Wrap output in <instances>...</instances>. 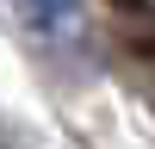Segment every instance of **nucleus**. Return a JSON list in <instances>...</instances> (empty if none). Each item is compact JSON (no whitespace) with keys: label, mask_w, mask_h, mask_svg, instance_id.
<instances>
[{"label":"nucleus","mask_w":155,"mask_h":149,"mask_svg":"<svg viewBox=\"0 0 155 149\" xmlns=\"http://www.w3.org/2000/svg\"><path fill=\"white\" fill-rule=\"evenodd\" d=\"M25 19L44 25V31H68V25L81 19V6H74V0H25Z\"/></svg>","instance_id":"f257e3e1"},{"label":"nucleus","mask_w":155,"mask_h":149,"mask_svg":"<svg viewBox=\"0 0 155 149\" xmlns=\"http://www.w3.org/2000/svg\"><path fill=\"white\" fill-rule=\"evenodd\" d=\"M112 6H124V12H143V6H149V0H112Z\"/></svg>","instance_id":"f03ea898"},{"label":"nucleus","mask_w":155,"mask_h":149,"mask_svg":"<svg viewBox=\"0 0 155 149\" xmlns=\"http://www.w3.org/2000/svg\"><path fill=\"white\" fill-rule=\"evenodd\" d=\"M143 50H149V56H155V37H149V44H143Z\"/></svg>","instance_id":"7ed1b4c3"}]
</instances>
